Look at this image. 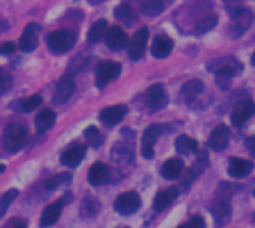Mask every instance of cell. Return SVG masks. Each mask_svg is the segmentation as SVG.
Wrapping results in <instances>:
<instances>
[{
	"instance_id": "38",
	"label": "cell",
	"mask_w": 255,
	"mask_h": 228,
	"mask_svg": "<svg viewBox=\"0 0 255 228\" xmlns=\"http://www.w3.org/2000/svg\"><path fill=\"white\" fill-rule=\"evenodd\" d=\"M16 51V45L13 42H3L0 43V55H10Z\"/></svg>"
},
{
	"instance_id": "9",
	"label": "cell",
	"mask_w": 255,
	"mask_h": 228,
	"mask_svg": "<svg viewBox=\"0 0 255 228\" xmlns=\"http://www.w3.org/2000/svg\"><path fill=\"white\" fill-rule=\"evenodd\" d=\"M148 39H149V30L146 27H142L134 33L131 42L128 43V55L131 60H139L145 54Z\"/></svg>"
},
{
	"instance_id": "2",
	"label": "cell",
	"mask_w": 255,
	"mask_h": 228,
	"mask_svg": "<svg viewBox=\"0 0 255 228\" xmlns=\"http://www.w3.org/2000/svg\"><path fill=\"white\" fill-rule=\"evenodd\" d=\"M28 139V131L22 124L12 122L4 127L3 131V145L4 149L9 152H18Z\"/></svg>"
},
{
	"instance_id": "42",
	"label": "cell",
	"mask_w": 255,
	"mask_h": 228,
	"mask_svg": "<svg viewBox=\"0 0 255 228\" xmlns=\"http://www.w3.org/2000/svg\"><path fill=\"white\" fill-rule=\"evenodd\" d=\"M251 63H253V66H255V52L253 54V57H251Z\"/></svg>"
},
{
	"instance_id": "22",
	"label": "cell",
	"mask_w": 255,
	"mask_h": 228,
	"mask_svg": "<svg viewBox=\"0 0 255 228\" xmlns=\"http://www.w3.org/2000/svg\"><path fill=\"white\" fill-rule=\"evenodd\" d=\"M55 119H57V115H55L54 111H51V109H43V111H40V112L37 114L36 119H34L37 133H39V134L46 133L49 128H52V125L55 124Z\"/></svg>"
},
{
	"instance_id": "30",
	"label": "cell",
	"mask_w": 255,
	"mask_h": 228,
	"mask_svg": "<svg viewBox=\"0 0 255 228\" xmlns=\"http://www.w3.org/2000/svg\"><path fill=\"white\" fill-rule=\"evenodd\" d=\"M115 18L120 19V21H126V22H130L131 19H134L136 13H134V9L131 7V4L128 3H121L120 6H117L115 12H114Z\"/></svg>"
},
{
	"instance_id": "43",
	"label": "cell",
	"mask_w": 255,
	"mask_h": 228,
	"mask_svg": "<svg viewBox=\"0 0 255 228\" xmlns=\"http://www.w3.org/2000/svg\"><path fill=\"white\" fill-rule=\"evenodd\" d=\"M4 172V166L3 164H0V173H3Z\"/></svg>"
},
{
	"instance_id": "39",
	"label": "cell",
	"mask_w": 255,
	"mask_h": 228,
	"mask_svg": "<svg viewBox=\"0 0 255 228\" xmlns=\"http://www.w3.org/2000/svg\"><path fill=\"white\" fill-rule=\"evenodd\" d=\"M241 1H242V0H224V3L227 4L229 10H232V9H235V7H238V6H241Z\"/></svg>"
},
{
	"instance_id": "13",
	"label": "cell",
	"mask_w": 255,
	"mask_h": 228,
	"mask_svg": "<svg viewBox=\"0 0 255 228\" xmlns=\"http://www.w3.org/2000/svg\"><path fill=\"white\" fill-rule=\"evenodd\" d=\"M146 103L151 109L154 111H160L163 108H166L167 105V94L163 85L160 84H154L148 88L146 91Z\"/></svg>"
},
{
	"instance_id": "15",
	"label": "cell",
	"mask_w": 255,
	"mask_h": 228,
	"mask_svg": "<svg viewBox=\"0 0 255 228\" xmlns=\"http://www.w3.org/2000/svg\"><path fill=\"white\" fill-rule=\"evenodd\" d=\"M105 39H106L108 48H111L112 51L124 49L128 45V37L126 34V31L118 25H112L111 28H108V33H106Z\"/></svg>"
},
{
	"instance_id": "23",
	"label": "cell",
	"mask_w": 255,
	"mask_h": 228,
	"mask_svg": "<svg viewBox=\"0 0 255 228\" xmlns=\"http://www.w3.org/2000/svg\"><path fill=\"white\" fill-rule=\"evenodd\" d=\"M176 197H178V188H175V187H172V188H167V190H164V191H160L157 196H155V199H154V209L157 211V212H160V211H164L166 208H169L175 200H176Z\"/></svg>"
},
{
	"instance_id": "46",
	"label": "cell",
	"mask_w": 255,
	"mask_h": 228,
	"mask_svg": "<svg viewBox=\"0 0 255 228\" xmlns=\"http://www.w3.org/2000/svg\"><path fill=\"white\" fill-rule=\"evenodd\" d=\"M121 228H128V227H121Z\"/></svg>"
},
{
	"instance_id": "10",
	"label": "cell",
	"mask_w": 255,
	"mask_h": 228,
	"mask_svg": "<svg viewBox=\"0 0 255 228\" xmlns=\"http://www.w3.org/2000/svg\"><path fill=\"white\" fill-rule=\"evenodd\" d=\"M163 127L158 124H152L149 125L145 131H143V137H142V155L146 160L154 158V146L155 142L158 139V136L161 134Z\"/></svg>"
},
{
	"instance_id": "3",
	"label": "cell",
	"mask_w": 255,
	"mask_h": 228,
	"mask_svg": "<svg viewBox=\"0 0 255 228\" xmlns=\"http://www.w3.org/2000/svg\"><path fill=\"white\" fill-rule=\"evenodd\" d=\"M229 13H230L232 19H233V24L230 27V36L238 39L251 27L253 19H254V13L248 7H245L242 4L232 9V10H229Z\"/></svg>"
},
{
	"instance_id": "5",
	"label": "cell",
	"mask_w": 255,
	"mask_h": 228,
	"mask_svg": "<svg viewBox=\"0 0 255 228\" xmlns=\"http://www.w3.org/2000/svg\"><path fill=\"white\" fill-rule=\"evenodd\" d=\"M75 88H76V84H75V78L72 73H66L60 78V81L57 82L55 85V90H54V96H52V102L55 105H64L67 103L73 93H75Z\"/></svg>"
},
{
	"instance_id": "8",
	"label": "cell",
	"mask_w": 255,
	"mask_h": 228,
	"mask_svg": "<svg viewBox=\"0 0 255 228\" xmlns=\"http://www.w3.org/2000/svg\"><path fill=\"white\" fill-rule=\"evenodd\" d=\"M39 31H40V25L36 22H28L25 25L18 42V46L22 52H31L36 49L39 40Z\"/></svg>"
},
{
	"instance_id": "34",
	"label": "cell",
	"mask_w": 255,
	"mask_h": 228,
	"mask_svg": "<svg viewBox=\"0 0 255 228\" xmlns=\"http://www.w3.org/2000/svg\"><path fill=\"white\" fill-rule=\"evenodd\" d=\"M40 105H42V97L40 96H30L28 99H25L24 102H21L19 111L28 114V112H33L34 109H37Z\"/></svg>"
},
{
	"instance_id": "26",
	"label": "cell",
	"mask_w": 255,
	"mask_h": 228,
	"mask_svg": "<svg viewBox=\"0 0 255 228\" xmlns=\"http://www.w3.org/2000/svg\"><path fill=\"white\" fill-rule=\"evenodd\" d=\"M203 88H205V85H203L202 81H199V79H191V81H188V82L184 84L181 93H182V96H184L188 102H191V100H194L197 96H200V94L203 93Z\"/></svg>"
},
{
	"instance_id": "41",
	"label": "cell",
	"mask_w": 255,
	"mask_h": 228,
	"mask_svg": "<svg viewBox=\"0 0 255 228\" xmlns=\"http://www.w3.org/2000/svg\"><path fill=\"white\" fill-rule=\"evenodd\" d=\"M12 228H27V227H25V224H24V223H18V224H15Z\"/></svg>"
},
{
	"instance_id": "17",
	"label": "cell",
	"mask_w": 255,
	"mask_h": 228,
	"mask_svg": "<svg viewBox=\"0 0 255 228\" xmlns=\"http://www.w3.org/2000/svg\"><path fill=\"white\" fill-rule=\"evenodd\" d=\"M63 208H64V202L63 199L48 205L43 212H42V217H40V227H52L61 217V212H63Z\"/></svg>"
},
{
	"instance_id": "1",
	"label": "cell",
	"mask_w": 255,
	"mask_h": 228,
	"mask_svg": "<svg viewBox=\"0 0 255 228\" xmlns=\"http://www.w3.org/2000/svg\"><path fill=\"white\" fill-rule=\"evenodd\" d=\"M76 39H78L76 31L70 28H61V30L51 31L46 36V45L49 51L54 54H66L67 51L73 48V45L76 43Z\"/></svg>"
},
{
	"instance_id": "7",
	"label": "cell",
	"mask_w": 255,
	"mask_h": 228,
	"mask_svg": "<svg viewBox=\"0 0 255 228\" xmlns=\"http://www.w3.org/2000/svg\"><path fill=\"white\" fill-rule=\"evenodd\" d=\"M209 67L220 78H232V76H236L244 69L242 64L236 58H233V57H226V58H221V60H215L214 63L209 64Z\"/></svg>"
},
{
	"instance_id": "31",
	"label": "cell",
	"mask_w": 255,
	"mask_h": 228,
	"mask_svg": "<svg viewBox=\"0 0 255 228\" xmlns=\"http://www.w3.org/2000/svg\"><path fill=\"white\" fill-rule=\"evenodd\" d=\"M217 21H218V16H217L215 13L206 15V16H203L202 19L197 21V24H196V31H197L199 34L208 33L209 30H212V28L217 25Z\"/></svg>"
},
{
	"instance_id": "36",
	"label": "cell",
	"mask_w": 255,
	"mask_h": 228,
	"mask_svg": "<svg viewBox=\"0 0 255 228\" xmlns=\"http://www.w3.org/2000/svg\"><path fill=\"white\" fill-rule=\"evenodd\" d=\"M12 87V76L0 67V94L6 93Z\"/></svg>"
},
{
	"instance_id": "6",
	"label": "cell",
	"mask_w": 255,
	"mask_h": 228,
	"mask_svg": "<svg viewBox=\"0 0 255 228\" xmlns=\"http://www.w3.org/2000/svg\"><path fill=\"white\" fill-rule=\"evenodd\" d=\"M140 203H142L140 196L136 191H126L117 197V200L114 203V209L120 215L128 217L140 208Z\"/></svg>"
},
{
	"instance_id": "11",
	"label": "cell",
	"mask_w": 255,
	"mask_h": 228,
	"mask_svg": "<svg viewBox=\"0 0 255 228\" xmlns=\"http://www.w3.org/2000/svg\"><path fill=\"white\" fill-rule=\"evenodd\" d=\"M255 114V102L253 100H244V102H239L233 112H232V124L235 127H242L245 122H248V119Z\"/></svg>"
},
{
	"instance_id": "45",
	"label": "cell",
	"mask_w": 255,
	"mask_h": 228,
	"mask_svg": "<svg viewBox=\"0 0 255 228\" xmlns=\"http://www.w3.org/2000/svg\"><path fill=\"white\" fill-rule=\"evenodd\" d=\"M254 197H255V190H254Z\"/></svg>"
},
{
	"instance_id": "28",
	"label": "cell",
	"mask_w": 255,
	"mask_h": 228,
	"mask_svg": "<svg viewBox=\"0 0 255 228\" xmlns=\"http://www.w3.org/2000/svg\"><path fill=\"white\" fill-rule=\"evenodd\" d=\"M70 182H72V175L70 173H60V175H55V176L49 178L45 182V188L52 191V190H57L58 187L69 185Z\"/></svg>"
},
{
	"instance_id": "44",
	"label": "cell",
	"mask_w": 255,
	"mask_h": 228,
	"mask_svg": "<svg viewBox=\"0 0 255 228\" xmlns=\"http://www.w3.org/2000/svg\"><path fill=\"white\" fill-rule=\"evenodd\" d=\"M253 218H254V221H255V214H254V217H253Z\"/></svg>"
},
{
	"instance_id": "32",
	"label": "cell",
	"mask_w": 255,
	"mask_h": 228,
	"mask_svg": "<svg viewBox=\"0 0 255 228\" xmlns=\"http://www.w3.org/2000/svg\"><path fill=\"white\" fill-rule=\"evenodd\" d=\"M84 136H85V139L88 140V143H90L93 148H99V146L103 143V136H102V133L99 131V128L94 127V125L88 127V128L84 131Z\"/></svg>"
},
{
	"instance_id": "27",
	"label": "cell",
	"mask_w": 255,
	"mask_h": 228,
	"mask_svg": "<svg viewBox=\"0 0 255 228\" xmlns=\"http://www.w3.org/2000/svg\"><path fill=\"white\" fill-rule=\"evenodd\" d=\"M176 151L179 152V154H184V155H190V154H193V152H197V148H199V145H197V142L194 140V139H191L190 136H179L178 139H176Z\"/></svg>"
},
{
	"instance_id": "21",
	"label": "cell",
	"mask_w": 255,
	"mask_h": 228,
	"mask_svg": "<svg viewBox=\"0 0 255 228\" xmlns=\"http://www.w3.org/2000/svg\"><path fill=\"white\" fill-rule=\"evenodd\" d=\"M173 48V40L164 34H160L154 39L152 45H151V54L155 58H166Z\"/></svg>"
},
{
	"instance_id": "25",
	"label": "cell",
	"mask_w": 255,
	"mask_h": 228,
	"mask_svg": "<svg viewBox=\"0 0 255 228\" xmlns=\"http://www.w3.org/2000/svg\"><path fill=\"white\" fill-rule=\"evenodd\" d=\"M106 33H108V21L106 19H99L88 30L87 39H88L90 43H97L106 36Z\"/></svg>"
},
{
	"instance_id": "29",
	"label": "cell",
	"mask_w": 255,
	"mask_h": 228,
	"mask_svg": "<svg viewBox=\"0 0 255 228\" xmlns=\"http://www.w3.org/2000/svg\"><path fill=\"white\" fill-rule=\"evenodd\" d=\"M142 9L149 16H157L164 9V0H143Z\"/></svg>"
},
{
	"instance_id": "19",
	"label": "cell",
	"mask_w": 255,
	"mask_h": 228,
	"mask_svg": "<svg viewBox=\"0 0 255 228\" xmlns=\"http://www.w3.org/2000/svg\"><path fill=\"white\" fill-rule=\"evenodd\" d=\"M127 115V108L124 105L109 106L100 112V121L106 125H117Z\"/></svg>"
},
{
	"instance_id": "16",
	"label": "cell",
	"mask_w": 255,
	"mask_h": 228,
	"mask_svg": "<svg viewBox=\"0 0 255 228\" xmlns=\"http://www.w3.org/2000/svg\"><path fill=\"white\" fill-rule=\"evenodd\" d=\"M109 179H111V172H109V167L105 163L97 161L90 167V170H88V182H90V185L100 187V185L108 184Z\"/></svg>"
},
{
	"instance_id": "12",
	"label": "cell",
	"mask_w": 255,
	"mask_h": 228,
	"mask_svg": "<svg viewBox=\"0 0 255 228\" xmlns=\"http://www.w3.org/2000/svg\"><path fill=\"white\" fill-rule=\"evenodd\" d=\"M212 217L215 221V227L223 228L227 226L232 220V205L227 199H220L214 203L212 209Z\"/></svg>"
},
{
	"instance_id": "18",
	"label": "cell",
	"mask_w": 255,
	"mask_h": 228,
	"mask_svg": "<svg viewBox=\"0 0 255 228\" xmlns=\"http://www.w3.org/2000/svg\"><path fill=\"white\" fill-rule=\"evenodd\" d=\"M229 139H230V128L227 125L221 124V125L215 127L214 131L211 133L209 140H208V145L214 151H223L227 146Z\"/></svg>"
},
{
	"instance_id": "35",
	"label": "cell",
	"mask_w": 255,
	"mask_h": 228,
	"mask_svg": "<svg viewBox=\"0 0 255 228\" xmlns=\"http://www.w3.org/2000/svg\"><path fill=\"white\" fill-rule=\"evenodd\" d=\"M99 211V203L96 199H91V197H87L84 200V205L81 206V215L84 217H94Z\"/></svg>"
},
{
	"instance_id": "40",
	"label": "cell",
	"mask_w": 255,
	"mask_h": 228,
	"mask_svg": "<svg viewBox=\"0 0 255 228\" xmlns=\"http://www.w3.org/2000/svg\"><path fill=\"white\" fill-rule=\"evenodd\" d=\"M247 146L250 148V151L255 155V137H250V139L247 140Z\"/></svg>"
},
{
	"instance_id": "33",
	"label": "cell",
	"mask_w": 255,
	"mask_h": 228,
	"mask_svg": "<svg viewBox=\"0 0 255 228\" xmlns=\"http://www.w3.org/2000/svg\"><path fill=\"white\" fill-rule=\"evenodd\" d=\"M18 190H15V188H12V190H7L3 196H1V199H0V220L3 218V215L6 214V211H7V208L12 205V202L18 197Z\"/></svg>"
},
{
	"instance_id": "14",
	"label": "cell",
	"mask_w": 255,
	"mask_h": 228,
	"mask_svg": "<svg viewBox=\"0 0 255 228\" xmlns=\"http://www.w3.org/2000/svg\"><path fill=\"white\" fill-rule=\"evenodd\" d=\"M85 152H87L85 145H82V143H75V145H72L70 148H67V149L61 154L60 161H61V164H64V166H67V167H70V169L78 167L79 163L85 158Z\"/></svg>"
},
{
	"instance_id": "24",
	"label": "cell",
	"mask_w": 255,
	"mask_h": 228,
	"mask_svg": "<svg viewBox=\"0 0 255 228\" xmlns=\"http://www.w3.org/2000/svg\"><path fill=\"white\" fill-rule=\"evenodd\" d=\"M184 172V161L179 160V158H172V160H167L163 167H161V175L164 179H178Z\"/></svg>"
},
{
	"instance_id": "37",
	"label": "cell",
	"mask_w": 255,
	"mask_h": 228,
	"mask_svg": "<svg viewBox=\"0 0 255 228\" xmlns=\"http://www.w3.org/2000/svg\"><path fill=\"white\" fill-rule=\"evenodd\" d=\"M178 228H205V220L202 217H194L187 224H182Z\"/></svg>"
},
{
	"instance_id": "4",
	"label": "cell",
	"mask_w": 255,
	"mask_h": 228,
	"mask_svg": "<svg viewBox=\"0 0 255 228\" xmlns=\"http://www.w3.org/2000/svg\"><path fill=\"white\" fill-rule=\"evenodd\" d=\"M121 73V64L117 61H100L96 67V87L105 88L109 82L115 81Z\"/></svg>"
},
{
	"instance_id": "20",
	"label": "cell",
	"mask_w": 255,
	"mask_h": 228,
	"mask_svg": "<svg viewBox=\"0 0 255 228\" xmlns=\"http://www.w3.org/2000/svg\"><path fill=\"white\" fill-rule=\"evenodd\" d=\"M254 169V164L250 161V160H245V158H232L230 163H229V175L232 178H236V179H241V178H247Z\"/></svg>"
}]
</instances>
